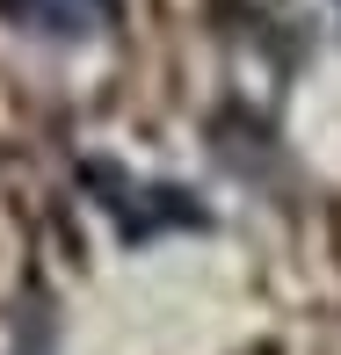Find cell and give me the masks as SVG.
Here are the masks:
<instances>
[{"instance_id": "6da1fadb", "label": "cell", "mask_w": 341, "mask_h": 355, "mask_svg": "<svg viewBox=\"0 0 341 355\" xmlns=\"http://www.w3.org/2000/svg\"><path fill=\"white\" fill-rule=\"evenodd\" d=\"M88 182L94 189H109V211H117V232L131 239H153V232H182V225H210V211L197 196H189V189H174V182H131V174H117L109 167V159H94L88 167Z\"/></svg>"}]
</instances>
